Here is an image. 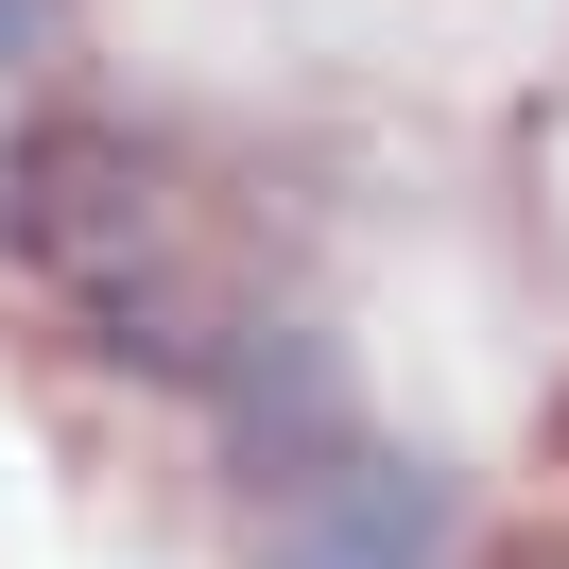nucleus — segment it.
Masks as SVG:
<instances>
[{
	"label": "nucleus",
	"mask_w": 569,
	"mask_h": 569,
	"mask_svg": "<svg viewBox=\"0 0 569 569\" xmlns=\"http://www.w3.org/2000/svg\"><path fill=\"white\" fill-rule=\"evenodd\" d=\"M449 552V483L431 466H397V449H328V466H293L277 483V535H259V569H431Z\"/></svg>",
	"instance_id": "nucleus-2"
},
{
	"label": "nucleus",
	"mask_w": 569,
	"mask_h": 569,
	"mask_svg": "<svg viewBox=\"0 0 569 569\" xmlns=\"http://www.w3.org/2000/svg\"><path fill=\"white\" fill-rule=\"evenodd\" d=\"M208 397H224V431H242V466H259V483H293V466H328V449L362 431L346 362H328L311 328H242V362H224Z\"/></svg>",
	"instance_id": "nucleus-3"
},
{
	"label": "nucleus",
	"mask_w": 569,
	"mask_h": 569,
	"mask_svg": "<svg viewBox=\"0 0 569 569\" xmlns=\"http://www.w3.org/2000/svg\"><path fill=\"white\" fill-rule=\"evenodd\" d=\"M0 259H18L121 380H173V397H208L224 362H242V328H259L224 224L190 208V173L156 139H121V121H18V139H0Z\"/></svg>",
	"instance_id": "nucleus-1"
},
{
	"label": "nucleus",
	"mask_w": 569,
	"mask_h": 569,
	"mask_svg": "<svg viewBox=\"0 0 569 569\" xmlns=\"http://www.w3.org/2000/svg\"><path fill=\"white\" fill-rule=\"evenodd\" d=\"M52 18H70V0H0V70H36V52H52Z\"/></svg>",
	"instance_id": "nucleus-4"
}]
</instances>
